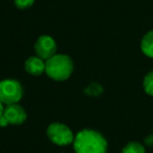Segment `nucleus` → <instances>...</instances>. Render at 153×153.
Masks as SVG:
<instances>
[{
	"label": "nucleus",
	"mask_w": 153,
	"mask_h": 153,
	"mask_svg": "<svg viewBox=\"0 0 153 153\" xmlns=\"http://www.w3.org/2000/svg\"><path fill=\"white\" fill-rule=\"evenodd\" d=\"M76 153H107L108 144L100 132L83 129L76 133L72 143Z\"/></svg>",
	"instance_id": "1"
},
{
	"label": "nucleus",
	"mask_w": 153,
	"mask_h": 153,
	"mask_svg": "<svg viewBox=\"0 0 153 153\" xmlns=\"http://www.w3.org/2000/svg\"><path fill=\"white\" fill-rule=\"evenodd\" d=\"M122 153H146V149L140 143L130 142L123 148Z\"/></svg>",
	"instance_id": "9"
},
{
	"label": "nucleus",
	"mask_w": 153,
	"mask_h": 153,
	"mask_svg": "<svg viewBox=\"0 0 153 153\" xmlns=\"http://www.w3.org/2000/svg\"><path fill=\"white\" fill-rule=\"evenodd\" d=\"M3 110H4V106H3V103L1 102V101H0V117H2Z\"/></svg>",
	"instance_id": "13"
},
{
	"label": "nucleus",
	"mask_w": 153,
	"mask_h": 153,
	"mask_svg": "<svg viewBox=\"0 0 153 153\" xmlns=\"http://www.w3.org/2000/svg\"><path fill=\"white\" fill-rule=\"evenodd\" d=\"M143 87L148 96L153 97V70L149 71L143 80Z\"/></svg>",
	"instance_id": "10"
},
{
	"label": "nucleus",
	"mask_w": 153,
	"mask_h": 153,
	"mask_svg": "<svg viewBox=\"0 0 153 153\" xmlns=\"http://www.w3.org/2000/svg\"><path fill=\"white\" fill-rule=\"evenodd\" d=\"M74 71L71 58L63 53H56L45 61V74L55 81H65L69 79Z\"/></svg>",
	"instance_id": "2"
},
{
	"label": "nucleus",
	"mask_w": 153,
	"mask_h": 153,
	"mask_svg": "<svg viewBox=\"0 0 153 153\" xmlns=\"http://www.w3.org/2000/svg\"><path fill=\"white\" fill-rule=\"evenodd\" d=\"M46 135L51 142L58 146H68L74 140V135L67 125L53 123L47 127Z\"/></svg>",
	"instance_id": "4"
},
{
	"label": "nucleus",
	"mask_w": 153,
	"mask_h": 153,
	"mask_svg": "<svg viewBox=\"0 0 153 153\" xmlns=\"http://www.w3.org/2000/svg\"><path fill=\"white\" fill-rule=\"evenodd\" d=\"M2 117L9 125H21L26 121L27 114L19 104H11L4 107Z\"/></svg>",
	"instance_id": "6"
},
{
	"label": "nucleus",
	"mask_w": 153,
	"mask_h": 153,
	"mask_svg": "<svg viewBox=\"0 0 153 153\" xmlns=\"http://www.w3.org/2000/svg\"><path fill=\"white\" fill-rule=\"evenodd\" d=\"M35 3V0H14V4L19 10L30 9Z\"/></svg>",
	"instance_id": "11"
},
{
	"label": "nucleus",
	"mask_w": 153,
	"mask_h": 153,
	"mask_svg": "<svg viewBox=\"0 0 153 153\" xmlns=\"http://www.w3.org/2000/svg\"><path fill=\"white\" fill-rule=\"evenodd\" d=\"M22 96L23 89L17 80L5 79L0 81V101L3 105L18 104Z\"/></svg>",
	"instance_id": "3"
},
{
	"label": "nucleus",
	"mask_w": 153,
	"mask_h": 153,
	"mask_svg": "<svg viewBox=\"0 0 153 153\" xmlns=\"http://www.w3.org/2000/svg\"><path fill=\"white\" fill-rule=\"evenodd\" d=\"M140 49L143 53L149 58H153V30L148 32L140 41Z\"/></svg>",
	"instance_id": "8"
},
{
	"label": "nucleus",
	"mask_w": 153,
	"mask_h": 153,
	"mask_svg": "<svg viewBox=\"0 0 153 153\" xmlns=\"http://www.w3.org/2000/svg\"><path fill=\"white\" fill-rule=\"evenodd\" d=\"M144 145L147 147H153V133L149 134L145 137L144 140Z\"/></svg>",
	"instance_id": "12"
},
{
	"label": "nucleus",
	"mask_w": 153,
	"mask_h": 153,
	"mask_svg": "<svg viewBox=\"0 0 153 153\" xmlns=\"http://www.w3.org/2000/svg\"><path fill=\"white\" fill-rule=\"evenodd\" d=\"M34 48L36 56L46 61L57 53L58 47L53 37L48 36V35H42L37 39Z\"/></svg>",
	"instance_id": "5"
},
{
	"label": "nucleus",
	"mask_w": 153,
	"mask_h": 153,
	"mask_svg": "<svg viewBox=\"0 0 153 153\" xmlns=\"http://www.w3.org/2000/svg\"><path fill=\"white\" fill-rule=\"evenodd\" d=\"M24 68L32 76H40L45 72V61L38 56L30 57L24 63Z\"/></svg>",
	"instance_id": "7"
}]
</instances>
